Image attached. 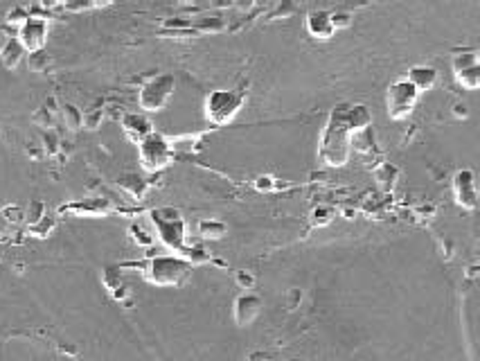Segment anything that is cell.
Segmentation results:
<instances>
[{
	"label": "cell",
	"mask_w": 480,
	"mask_h": 361,
	"mask_svg": "<svg viewBox=\"0 0 480 361\" xmlns=\"http://www.w3.org/2000/svg\"><path fill=\"white\" fill-rule=\"evenodd\" d=\"M138 152H140V163L147 172H160V169H165L174 156L171 143L162 134H158L156 129L140 140Z\"/></svg>",
	"instance_id": "obj_6"
},
{
	"label": "cell",
	"mask_w": 480,
	"mask_h": 361,
	"mask_svg": "<svg viewBox=\"0 0 480 361\" xmlns=\"http://www.w3.org/2000/svg\"><path fill=\"white\" fill-rule=\"evenodd\" d=\"M61 113H64L66 127L70 132H79V129L84 127V113H81V108H77L75 104H64Z\"/></svg>",
	"instance_id": "obj_21"
},
{
	"label": "cell",
	"mask_w": 480,
	"mask_h": 361,
	"mask_svg": "<svg viewBox=\"0 0 480 361\" xmlns=\"http://www.w3.org/2000/svg\"><path fill=\"white\" fill-rule=\"evenodd\" d=\"M307 32L313 38H320V41H327L336 34L334 23H332V12H325V9H313V12L307 14Z\"/></svg>",
	"instance_id": "obj_11"
},
{
	"label": "cell",
	"mask_w": 480,
	"mask_h": 361,
	"mask_svg": "<svg viewBox=\"0 0 480 361\" xmlns=\"http://www.w3.org/2000/svg\"><path fill=\"white\" fill-rule=\"evenodd\" d=\"M243 102H246V93L234 88H217L206 97V118L208 122L223 127L234 120L241 111Z\"/></svg>",
	"instance_id": "obj_4"
},
{
	"label": "cell",
	"mask_w": 480,
	"mask_h": 361,
	"mask_svg": "<svg viewBox=\"0 0 480 361\" xmlns=\"http://www.w3.org/2000/svg\"><path fill=\"white\" fill-rule=\"evenodd\" d=\"M61 3V0H41V5H43L45 9H52V7H57Z\"/></svg>",
	"instance_id": "obj_37"
},
{
	"label": "cell",
	"mask_w": 480,
	"mask_h": 361,
	"mask_svg": "<svg viewBox=\"0 0 480 361\" xmlns=\"http://www.w3.org/2000/svg\"><path fill=\"white\" fill-rule=\"evenodd\" d=\"M262 307H264V300L257 294H239L234 298V305H232V316H234V323L239 327H248L250 323H255V318L262 314Z\"/></svg>",
	"instance_id": "obj_10"
},
{
	"label": "cell",
	"mask_w": 480,
	"mask_h": 361,
	"mask_svg": "<svg viewBox=\"0 0 480 361\" xmlns=\"http://www.w3.org/2000/svg\"><path fill=\"white\" fill-rule=\"evenodd\" d=\"M118 183H120V187H125L127 192L131 194V197H136V199H142L147 194V187H149V183L142 176H138V174H122L120 178H118Z\"/></svg>",
	"instance_id": "obj_15"
},
{
	"label": "cell",
	"mask_w": 480,
	"mask_h": 361,
	"mask_svg": "<svg viewBox=\"0 0 480 361\" xmlns=\"http://www.w3.org/2000/svg\"><path fill=\"white\" fill-rule=\"evenodd\" d=\"M453 115L456 118H467L469 115V106L465 102H456L453 104Z\"/></svg>",
	"instance_id": "obj_35"
},
{
	"label": "cell",
	"mask_w": 480,
	"mask_h": 361,
	"mask_svg": "<svg viewBox=\"0 0 480 361\" xmlns=\"http://www.w3.org/2000/svg\"><path fill=\"white\" fill-rule=\"evenodd\" d=\"M101 120H104V111H101V108H93V111L84 113V127L86 129H97L101 125Z\"/></svg>",
	"instance_id": "obj_27"
},
{
	"label": "cell",
	"mask_w": 480,
	"mask_h": 361,
	"mask_svg": "<svg viewBox=\"0 0 480 361\" xmlns=\"http://www.w3.org/2000/svg\"><path fill=\"white\" fill-rule=\"evenodd\" d=\"M43 143H45V149H48V154H57L59 152V145H61V140L55 132H48L45 138H43Z\"/></svg>",
	"instance_id": "obj_33"
},
{
	"label": "cell",
	"mask_w": 480,
	"mask_h": 361,
	"mask_svg": "<svg viewBox=\"0 0 480 361\" xmlns=\"http://www.w3.org/2000/svg\"><path fill=\"white\" fill-rule=\"evenodd\" d=\"M174 90H176V77L169 75V73L154 75L151 79H147L145 84H142L140 93H138L140 108H142V111H147V113L162 111V108H165L167 102L171 99Z\"/></svg>",
	"instance_id": "obj_5"
},
{
	"label": "cell",
	"mask_w": 480,
	"mask_h": 361,
	"mask_svg": "<svg viewBox=\"0 0 480 361\" xmlns=\"http://www.w3.org/2000/svg\"><path fill=\"white\" fill-rule=\"evenodd\" d=\"M332 23L334 29H343L352 25V14L350 12H332Z\"/></svg>",
	"instance_id": "obj_30"
},
{
	"label": "cell",
	"mask_w": 480,
	"mask_h": 361,
	"mask_svg": "<svg viewBox=\"0 0 480 361\" xmlns=\"http://www.w3.org/2000/svg\"><path fill=\"white\" fill-rule=\"evenodd\" d=\"M27 9L25 7H14V9H9L7 12V23L9 25H20V23H25V18H27Z\"/></svg>",
	"instance_id": "obj_29"
},
{
	"label": "cell",
	"mask_w": 480,
	"mask_h": 361,
	"mask_svg": "<svg viewBox=\"0 0 480 361\" xmlns=\"http://www.w3.org/2000/svg\"><path fill=\"white\" fill-rule=\"evenodd\" d=\"M48 32L50 25L43 16H32L29 14L25 18V23L18 25V41L23 43L27 52H34V50H43L48 43Z\"/></svg>",
	"instance_id": "obj_8"
},
{
	"label": "cell",
	"mask_w": 480,
	"mask_h": 361,
	"mask_svg": "<svg viewBox=\"0 0 480 361\" xmlns=\"http://www.w3.org/2000/svg\"><path fill=\"white\" fill-rule=\"evenodd\" d=\"M43 213H45V206L41 204V201H32V204H29V208H27V219H29V224H34L36 219H38L41 215H43Z\"/></svg>",
	"instance_id": "obj_34"
},
{
	"label": "cell",
	"mask_w": 480,
	"mask_h": 361,
	"mask_svg": "<svg viewBox=\"0 0 480 361\" xmlns=\"http://www.w3.org/2000/svg\"><path fill=\"white\" fill-rule=\"evenodd\" d=\"M113 3H115V0H90V5H93V7H108Z\"/></svg>",
	"instance_id": "obj_36"
},
{
	"label": "cell",
	"mask_w": 480,
	"mask_h": 361,
	"mask_svg": "<svg viewBox=\"0 0 480 361\" xmlns=\"http://www.w3.org/2000/svg\"><path fill=\"white\" fill-rule=\"evenodd\" d=\"M27 50L23 48V43L18 41V38H9V41L0 48V62H3L5 68L14 70L20 62H23Z\"/></svg>",
	"instance_id": "obj_14"
},
{
	"label": "cell",
	"mask_w": 480,
	"mask_h": 361,
	"mask_svg": "<svg viewBox=\"0 0 480 361\" xmlns=\"http://www.w3.org/2000/svg\"><path fill=\"white\" fill-rule=\"evenodd\" d=\"M34 122H38L41 127H50V125H52V108H48V104L41 106L38 113L34 115Z\"/></svg>",
	"instance_id": "obj_32"
},
{
	"label": "cell",
	"mask_w": 480,
	"mask_h": 361,
	"mask_svg": "<svg viewBox=\"0 0 480 361\" xmlns=\"http://www.w3.org/2000/svg\"><path fill=\"white\" fill-rule=\"evenodd\" d=\"M61 3H64V0H61Z\"/></svg>",
	"instance_id": "obj_38"
},
{
	"label": "cell",
	"mask_w": 480,
	"mask_h": 361,
	"mask_svg": "<svg viewBox=\"0 0 480 361\" xmlns=\"http://www.w3.org/2000/svg\"><path fill=\"white\" fill-rule=\"evenodd\" d=\"M122 129H125V134L134 143H140L142 138L154 132V122L145 113H125V118H122Z\"/></svg>",
	"instance_id": "obj_12"
},
{
	"label": "cell",
	"mask_w": 480,
	"mask_h": 361,
	"mask_svg": "<svg viewBox=\"0 0 480 361\" xmlns=\"http://www.w3.org/2000/svg\"><path fill=\"white\" fill-rule=\"evenodd\" d=\"M234 280H237V285L243 287V289H250L255 285V276L250 274V271H246V269L234 271Z\"/></svg>",
	"instance_id": "obj_31"
},
{
	"label": "cell",
	"mask_w": 480,
	"mask_h": 361,
	"mask_svg": "<svg viewBox=\"0 0 480 361\" xmlns=\"http://www.w3.org/2000/svg\"><path fill=\"white\" fill-rule=\"evenodd\" d=\"M55 224H57V219H55L52 215L43 213V215H41V217L36 219L34 224H29V228H32V233H34L36 237H48L50 233H52Z\"/></svg>",
	"instance_id": "obj_22"
},
{
	"label": "cell",
	"mask_w": 480,
	"mask_h": 361,
	"mask_svg": "<svg viewBox=\"0 0 480 361\" xmlns=\"http://www.w3.org/2000/svg\"><path fill=\"white\" fill-rule=\"evenodd\" d=\"M347 106L350 104H339L332 108L320 136V158L330 167H343L352 152V129L347 125Z\"/></svg>",
	"instance_id": "obj_1"
},
{
	"label": "cell",
	"mask_w": 480,
	"mask_h": 361,
	"mask_svg": "<svg viewBox=\"0 0 480 361\" xmlns=\"http://www.w3.org/2000/svg\"><path fill=\"white\" fill-rule=\"evenodd\" d=\"M397 176H400V169H397L395 165H390V163H381L379 167L374 169V178L379 180V185L386 187V190L395 185Z\"/></svg>",
	"instance_id": "obj_20"
},
{
	"label": "cell",
	"mask_w": 480,
	"mask_h": 361,
	"mask_svg": "<svg viewBox=\"0 0 480 361\" xmlns=\"http://www.w3.org/2000/svg\"><path fill=\"white\" fill-rule=\"evenodd\" d=\"M420 99V90L415 88V84L408 77L397 79L390 86H388V115L393 120H404L413 113V108Z\"/></svg>",
	"instance_id": "obj_7"
},
{
	"label": "cell",
	"mask_w": 480,
	"mask_h": 361,
	"mask_svg": "<svg viewBox=\"0 0 480 361\" xmlns=\"http://www.w3.org/2000/svg\"><path fill=\"white\" fill-rule=\"evenodd\" d=\"M406 77L411 79L420 93H424V90H431L437 84V77L440 75H437V70L433 66H413Z\"/></svg>",
	"instance_id": "obj_13"
},
{
	"label": "cell",
	"mask_w": 480,
	"mask_h": 361,
	"mask_svg": "<svg viewBox=\"0 0 480 361\" xmlns=\"http://www.w3.org/2000/svg\"><path fill=\"white\" fill-rule=\"evenodd\" d=\"M334 208H330V206H318V208H313L311 210V222L316 224V226H327L334 219Z\"/></svg>",
	"instance_id": "obj_24"
},
{
	"label": "cell",
	"mask_w": 480,
	"mask_h": 361,
	"mask_svg": "<svg viewBox=\"0 0 480 361\" xmlns=\"http://www.w3.org/2000/svg\"><path fill=\"white\" fill-rule=\"evenodd\" d=\"M474 64H478V50H476V48L456 50L453 57H451V66H453V70H460V68L474 66Z\"/></svg>",
	"instance_id": "obj_19"
},
{
	"label": "cell",
	"mask_w": 480,
	"mask_h": 361,
	"mask_svg": "<svg viewBox=\"0 0 480 361\" xmlns=\"http://www.w3.org/2000/svg\"><path fill=\"white\" fill-rule=\"evenodd\" d=\"M48 64H50V59L43 50H34V52H29V57H27V66H29V70H34V73H43Z\"/></svg>",
	"instance_id": "obj_23"
},
{
	"label": "cell",
	"mask_w": 480,
	"mask_h": 361,
	"mask_svg": "<svg viewBox=\"0 0 480 361\" xmlns=\"http://www.w3.org/2000/svg\"><path fill=\"white\" fill-rule=\"evenodd\" d=\"M350 145H352V149H356V152L370 154L372 149H374V134H372V127H365V129H361V132L352 134Z\"/></svg>",
	"instance_id": "obj_18"
},
{
	"label": "cell",
	"mask_w": 480,
	"mask_h": 361,
	"mask_svg": "<svg viewBox=\"0 0 480 361\" xmlns=\"http://www.w3.org/2000/svg\"><path fill=\"white\" fill-rule=\"evenodd\" d=\"M453 197L456 204L463 210H476L478 208V187H476V174L474 169H458L453 174Z\"/></svg>",
	"instance_id": "obj_9"
},
{
	"label": "cell",
	"mask_w": 480,
	"mask_h": 361,
	"mask_svg": "<svg viewBox=\"0 0 480 361\" xmlns=\"http://www.w3.org/2000/svg\"><path fill=\"white\" fill-rule=\"evenodd\" d=\"M255 187H257L260 192H273V190L278 187V180L269 174H262V176L255 178Z\"/></svg>",
	"instance_id": "obj_28"
},
{
	"label": "cell",
	"mask_w": 480,
	"mask_h": 361,
	"mask_svg": "<svg viewBox=\"0 0 480 361\" xmlns=\"http://www.w3.org/2000/svg\"><path fill=\"white\" fill-rule=\"evenodd\" d=\"M197 230H199V235L206 239H223L228 235V226L219 222V219H201Z\"/></svg>",
	"instance_id": "obj_17"
},
{
	"label": "cell",
	"mask_w": 480,
	"mask_h": 361,
	"mask_svg": "<svg viewBox=\"0 0 480 361\" xmlns=\"http://www.w3.org/2000/svg\"><path fill=\"white\" fill-rule=\"evenodd\" d=\"M453 75H456V82L460 84L463 88H467V90L480 88V64L467 66V68H460V70H453Z\"/></svg>",
	"instance_id": "obj_16"
},
{
	"label": "cell",
	"mask_w": 480,
	"mask_h": 361,
	"mask_svg": "<svg viewBox=\"0 0 480 361\" xmlns=\"http://www.w3.org/2000/svg\"><path fill=\"white\" fill-rule=\"evenodd\" d=\"M192 274V262L185 255H154L145 267L149 283L158 287H181Z\"/></svg>",
	"instance_id": "obj_2"
},
{
	"label": "cell",
	"mask_w": 480,
	"mask_h": 361,
	"mask_svg": "<svg viewBox=\"0 0 480 361\" xmlns=\"http://www.w3.org/2000/svg\"><path fill=\"white\" fill-rule=\"evenodd\" d=\"M151 222H154L162 244L171 250H176V253H183L185 257L190 255L192 248L185 246V233H188L185 219H183L178 208H171V206L154 208L151 210Z\"/></svg>",
	"instance_id": "obj_3"
},
{
	"label": "cell",
	"mask_w": 480,
	"mask_h": 361,
	"mask_svg": "<svg viewBox=\"0 0 480 361\" xmlns=\"http://www.w3.org/2000/svg\"><path fill=\"white\" fill-rule=\"evenodd\" d=\"M129 233H131V237H134V242L136 244H140V246H151L156 242V237L154 235H149L145 228H140V226H131L129 228Z\"/></svg>",
	"instance_id": "obj_25"
},
{
	"label": "cell",
	"mask_w": 480,
	"mask_h": 361,
	"mask_svg": "<svg viewBox=\"0 0 480 361\" xmlns=\"http://www.w3.org/2000/svg\"><path fill=\"white\" fill-rule=\"evenodd\" d=\"M64 7L70 14H81V12H88L93 5H90V0H64Z\"/></svg>",
	"instance_id": "obj_26"
}]
</instances>
